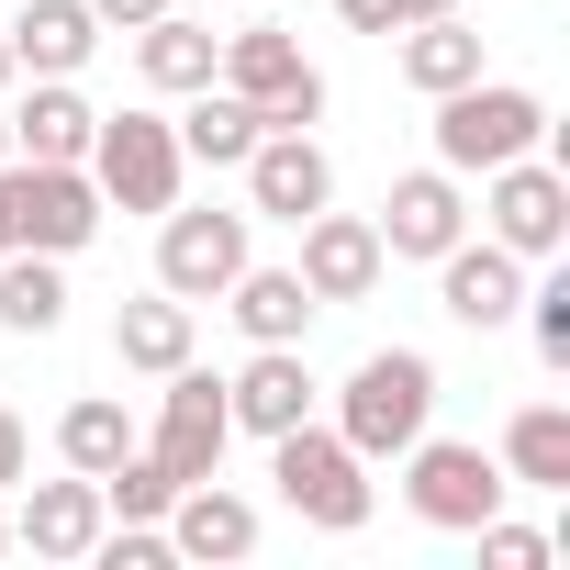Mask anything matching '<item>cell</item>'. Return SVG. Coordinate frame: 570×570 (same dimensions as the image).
I'll use <instances>...</instances> for the list:
<instances>
[{
  "label": "cell",
  "instance_id": "cell-1",
  "mask_svg": "<svg viewBox=\"0 0 570 570\" xmlns=\"http://www.w3.org/2000/svg\"><path fill=\"white\" fill-rule=\"evenodd\" d=\"M268 481H279V503H292L303 525H325V537H358L370 525V459L336 425H314V414L268 436Z\"/></svg>",
  "mask_w": 570,
  "mask_h": 570
},
{
  "label": "cell",
  "instance_id": "cell-2",
  "mask_svg": "<svg viewBox=\"0 0 570 570\" xmlns=\"http://www.w3.org/2000/svg\"><path fill=\"white\" fill-rule=\"evenodd\" d=\"M537 135H548V101L514 90V79H459V90H436V168H448V179H481V168H503V157H537Z\"/></svg>",
  "mask_w": 570,
  "mask_h": 570
},
{
  "label": "cell",
  "instance_id": "cell-3",
  "mask_svg": "<svg viewBox=\"0 0 570 570\" xmlns=\"http://www.w3.org/2000/svg\"><path fill=\"white\" fill-rule=\"evenodd\" d=\"M425 414H436V358H425V347H381V358H358L347 392H336V436H347L358 459H403V448L425 436Z\"/></svg>",
  "mask_w": 570,
  "mask_h": 570
},
{
  "label": "cell",
  "instance_id": "cell-4",
  "mask_svg": "<svg viewBox=\"0 0 570 570\" xmlns=\"http://www.w3.org/2000/svg\"><path fill=\"white\" fill-rule=\"evenodd\" d=\"M213 79H224L235 101H257V124H268V135H314V124H325V79H314V57H303L292 35H279V23H246V35H224Z\"/></svg>",
  "mask_w": 570,
  "mask_h": 570
},
{
  "label": "cell",
  "instance_id": "cell-5",
  "mask_svg": "<svg viewBox=\"0 0 570 570\" xmlns=\"http://www.w3.org/2000/svg\"><path fill=\"white\" fill-rule=\"evenodd\" d=\"M79 168L101 179V202H124V213H168L190 157H179V124H168V112H101Z\"/></svg>",
  "mask_w": 570,
  "mask_h": 570
},
{
  "label": "cell",
  "instance_id": "cell-6",
  "mask_svg": "<svg viewBox=\"0 0 570 570\" xmlns=\"http://www.w3.org/2000/svg\"><path fill=\"white\" fill-rule=\"evenodd\" d=\"M503 459L492 448H459V436H414L403 448V503L436 525V537H470L481 514H503Z\"/></svg>",
  "mask_w": 570,
  "mask_h": 570
},
{
  "label": "cell",
  "instance_id": "cell-7",
  "mask_svg": "<svg viewBox=\"0 0 570 570\" xmlns=\"http://www.w3.org/2000/svg\"><path fill=\"white\" fill-rule=\"evenodd\" d=\"M0 202H12V235L46 246V257H79L112 213L90 168H35V157H0Z\"/></svg>",
  "mask_w": 570,
  "mask_h": 570
},
{
  "label": "cell",
  "instance_id": "cell-8",
  "mask_svg": "<svg viewBox=\"0 0 570 570\" xmlns=\"http://www.w3.org/2000/svg\"><path fill=\"white\" fill-rule=\"evenodd\" d=\"M224 448H235L224 381L179 358V370H168V403H157V436H146V459H157L168 481H213V470H224Z\"/></svg>",
  "mask_w": 570,
  "mask_h": 570
},
{
  "label": "cell",
  "instance_id": "cell-9",
  "mask_svg": "<svg viewBox=\"0 0 570 570\" xmlns=\"http://www.w3.org/2000/svg\"><path fill=\"white\" fill-rule=\"evenodd\" d=\"M481 179H492V246H514V257H559L570 246V179L548 157H503Z\"/></svg>",
  "mask_w": 570,
  "mask_h": 570
},
{
  "label": "cell",
  "instance_id": "cell-10",
  "mask_svg": "<svg viewBox=\"0 0 570 570\" xmlns=\"http://www.w3.org/2000/svg\"><path fill=\"white\" fill-rule=\"evenodd\" d=\"M235 268H246V213H179L168 202V224H157V292L213 303Z\"/></svg>",
  "mask_w": 570,
  "mask_h": 570
},
{
  "label": "cell",
  "instance_id": "cell-11",
  "mask_svg": "<svg viewBox=\"0 0 570 570\" xmlns=\"http://www.w3.org/2000/svg\"><path fill=\"white\" fill-rule=\"evenodd\" d=\"M436 303H448V314H459L470 336L514 325V314H525V257H514V246H492V235H481V246L459 235V246L436 257Z\"/></svg>",
  "mask_w": 570,
  "mask_h": 570
},
{
  "label": "cell",
  "instance_id": "cell-12",
  "mask_svg": "<svg viewBox=\"0 0 570 570\" xmlns=\"http://www.w3.org/2000/svg\"><path fill=\"white\" fill-rule=\"evenodd\" d=\"M303 292H314V303H370V292H381V224H358V213H303Z\"/></svg>",
  "mask_w": 570,
  "mask_h": 570
},
{
  "label": "cell",
  "instance_id": "cell-13",
  "mask_svg": "<svg viewBox=\"0 0 570 570\" xmlns=\"http://www.w3.org/2000/svg\"><path fill=\"white\" fill-rule=\"evenodd\" d=\"M459 235H470V202H459L448 168L392 179V202H381V257H448Z\"/></svg>",
  "mask_w": 570,
  "mask_h": 570
},
{
  "label": "cell",
  "instance_id": "cell-14",
  "mask_svg": "<svg viewBox=\"0 0 570 570\" xmlns=\"http://www.w3.org/2000/svg\"><path fill=\"white\" fill-rule=\"evenodd\" d=\"M157 525H168V559H246V548H257V503L224 492V470H213V481H179Z\"/></svg>",
  "mask_w": 570,
  "mask_h": 570
},
{
  "label": "cell",
  "instance_id": "cell-15",
  "mask_svg": "<svg viewBox=\"0 0 570 570\" xmlns=\"http://www.w3.org/2000/svg\"><path fill=\"white\" fill-rule=\"evenodd\" d=\"M246 202H257V213H279V224L325 213V202H336L325 146H314V135H257V146H246Z\"/></svg>",
  "mask_w": 570,
  "mask_h": 570
},
{
  "label": "cell",
  "instance_id": "cell-16",
  "mask_svg": "<svg viewBox=\"0 0 570 570\" xmlns=\"http://www.w3.org/2000/svg\"><path fill=\"white\" fill-rule=\"evenodd\" d=\"M112 514H101V481L90 470H68V481H35L23 492V514H12V548H35V559H90V537H101Z\"/></svg>",
  "mask_w": 570,
  "mask_h": 570
},
{
  "label": "cell",
  "instance_id": "cell-17",
  "mask_svg": "<svg viewBox=\"0 0 570 570\" xmlns=\"http://www.w3.org/2000/svg\"><path fill=\"white\" fill-rule=\"evenodd\" d=\"M224 414H235L246 436H279V425H303V414H314V370H303V347H257V358L224 381Z\"/></svg>",
  "mask_w": 570,
  "mask_h": 570
},
{
  "label": "cell",
  "instance_id": "cell-18",
  "mask_svg": "<svg viewBox=\"0 0 570 570\" xmlns=\"http://www.w3.org/2000/svg\"><path fill=\"white\" fill-rule=\"evenodd\" d=\"M224 314L246 325V347H303V325H314L325 303L303 292V268H257V257H246V268L224 279Z\"/></svg>",
  "mask_w": 570,
  "mask_h": 570
},
{
  "label": "cell",
  "instance_id": "cell-19",
  "mask_svg": "<svg viewBox=\"0 0 570 570\" xmlns=\"http://www.w3.org/2000/svg\"><path fill=\"white\" fill-rule=\"evenodd\" d=\"M90 46H101L90 0H23V12H12V68H35V79H79Z\"/></svg>",
  "mask_w": 570,
  "mask_h": 570
},
{
  "label": "cell",
  "instance_id": "cell-20",
  "mask_svg": "<svg viewBox=\"0 0 570 570\" xmlns=\"http://www.w3.org/2000/svg\"><path fill=\"white\" fill-rule=\"evenodd\" d=\"M90 101L68 90V79H35V101H12V157H35V168H79L90 157Z\"/></svg>",
  "mask_w": 570,
  "mask_h": 570
},
{
  "label": "cell",
  "instance_id": "cell-21",
  "mask_svg": "<svg viewBox=\"0 0 570 570\" xmlns=\"http://www.w3.org/2000/svg\"><path fill=\"white\" fill-rule=\"evenodd\" d=\"M190 314H202V303H179V292L124 303V314H112V358H124V370H146V381H168V370L190 358Z\"/></svg>",
  "mask_w": 570,
  "mask_h": 570
},
{
  "label": "cell",
  "instance_id": "cell-22",
  "mask_svg": "<svg viewBox=\"0 0 570 570\" xmlns=\"http://www.w3.org/2000/svg\"><path fill=\"white\" fill-rule=\"evenodd\" d=\"M213 57H224V35H202V23H179V12H157V23H135V68H146V90H213Z\"/></svg>",
  "mask_w": 570,
  "mask_h": 570
},
{
  "label": "cell",
  "instance_id": "cell-23",
  "mask_svg": "<svg viewBox=\"0 0 570 570\" xmlns=\"http://www.w3.org/2000/svg\"><path fill=\"white\" fill-rule=\"evenodd\" d=\"M0 325H12V336H57V325H68V279H57L46 246H12V257H0Z\"/></svg>",
  "mask_w": 570,
  "mask_h": 570
},
{
  "label": "cell",
  "instance_id": "cell-24",
  "mask_svg": "<svg viewBox=\"0 0 570 570\" xmlns=\"http://www.w3.org/2000/svg\"><path fill=\"white\" fill-rule=\"evenodd\" d=\"M257 135H268V124H257V101H235V90H190V112H179V157H202V168H246Z\"/></svg>",
  "mask_w": 570,
  "mask_h": 570
},
{
  "label": "cell",
  "instance_id": "cell-25",
  "mask_svg": "<svg viewBox=\"0 0 570 570\" xmlns=\"http://www.w3.org/2000/svg\"><path fill=\"white\" fill-rule=\"evenodd\" d=\"M503 481H525V492H570V414H559V403H525V414L503 425Z\"/></svg>",
  "mask_w": 570,
  "mask_h": 570
},
{
  "label": "cell",
  "instance_id": "cell-26",
  "mask_svg": "<svg viewBox=\"0 0 570 570\" xmlns=\"http://www.w3.org/2000/svg\"><path fill=\"white\" fill-rule=\"evenodd\" d=\"M403 79L436 101V90H459V79H481V35L459 23V12H436V23H403Z\"/></svg>",
  "mask_w": 570,
  "mask_h": 570
},
{
  "label": "cell",
  "instance_id": "cell-27",
  "mask_svg": "<svg viewBox=\"0 0 570 570\" xmlns=\"http://www.w3.org/2000/svg\"><path fill=\"white\" fill-rule=\"evenodd\" d=\"M124 448H135V425H124V403H112V392H79V403L57 414V459H68V470H90V481H101Z\"/></svg>",
  "mask_w": 570,
  "mask_h": 570
},
{
  "label": "cell",
  "instance_id": "cell-28",
  "mask_svg": "<svg viewBox=\"0 0 570 570\" xmlns=\"http://www.w3.org/2000/svg\"><path fill=\"white\" fill-rule=\"evenodd\" d=\"M525 314H537V358H548V370H570V268H559V279H537Z\"/></svg>",
  "mask_w": 570,
  "mask_h": 570
},
{
  "label": "cell",
  "instance_id": "cell-29",
  "mask_svg": "<svg viewBox=\"0 0 570 570\" xmlns=\"http://www.w3.org/2000/svg\"><path fill=\"white\" fill-rule=\"evenodd\" d=\"M470 537H481V559H492V570H548V537H537V525H503V514H481Z\"/></svg>",
  "mask_w": 570,
  "mask_h": 570
},
{
  "label": "cell",
  "instance_id": "cell-30",
  "mask_svg": "<svg viewBox=\"0 0 570 570\" xmlns=\"http://www.w3.org/2000/svg\"><path fill=\"white\" fill-rule=\"evenodd\" d=\"M347 35H403V0H336Z\"/></svg>",
  "mask_w": 570,
  "mask_h": 570
},
{
  "label": "cell",
  "instance_id": "cell-31",
  "mask_svg": "<svg viewBox=\"0 0 570 570\" xmlns=\"http://www.w3.org/2000/svg\"><path fill=\"white\" fill-rule=\"evenodd\" d=\"M90 12H101V23H124V35H135V23H157V12H168V0H90Z\"/></svg>",
  "mask_w": 570,
  "mask_h": 570
},
{
  "label": "cell",
  "instance_id": "cell-32",
  "mask_svg": "<svg viewBox=\"0 0 570 570\" xmlns=\"http://www.w3.org/2000/svg\"><path fill=\"white\" fill-rule=\"evenodd\" d=\"M0 481H23V414L0 403Z\"/></svg>",
  "mask_w": 570,
  "mask_h": 570
},
{
  "label": "cell",
  "instance_id": "cell-33",
  "mask_svg": "<svg viewBox=\"0 0 570 570\" xmlns=\"http://www.w3.org/2000/svg\"><path fill=\"white\" fill-rule=\"evenodd\" d=\"M436 12H459V0H403V23H436Z\"/></svg>",
  "mask_w": 570,
  "mask_h": 570
},
{
  "label": "cell",
  "instance_id": "cell-34",
  "mask_svg": "<svg viewBox=\"0 0 570 570\" xmlns=\"http://www.w3.org/2000/svg\"><path fill=\"white\" fill-rule=\"evenodd\" d=\"M12 79H23V68H12V35H0V90H12Z\"/></svg>",
  "mask_w": 570,
  "mask_h": 570
},
{
  "label": "cell",
  "instance_id": "cell-35",
  "mask_svg": "<svg viewBox=\"0 0 570 570\" xmlns=\"http://www.w3.org/2000/svg\"><path fill=\"white\" fill-rule=\"evenodd\" d=\"M0 157H12V112H0Z\"/></svg>",
  "mask_w": 570,
  "mask_h": 570
},
{
  "label": "cell",
  "instance_id": "cell-36",
  "mask_svg": "<svg viewBox=\"0 0 570 570\" xmlns=\"http://www.w3.org/2000/svg\"><path fill=\"white\" fill-rule=\"evenodd\" d=\"M0 548H12V514H0Z\"/></svg>",
  "mask_w": 570,
  "mask_h": 570
}]
</instances>
